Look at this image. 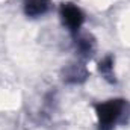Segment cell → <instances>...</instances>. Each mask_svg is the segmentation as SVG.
<instances>
[{
    "label": "cell",
    "mask_w": 130,
    "mask_h": 130,
    "mask_svg": "<svg viewBox=\"0 0 130 130\" xmlns=\"http://www.w3.org/2000/svg\"><path fill=\"white\" fill-rule=\"evenodd\" d=\"M89 73H88V68L80 62H73V64H68L62 70V79H64L65 83H70V85H77V83H83L86 79H88Z\"/></svg>",
    "instance_id": "3"
},
{
    "label": "cell",
    "mask_w": 130,
    "mask_h": 130,
    "mask_svg": "<svg viewBox=\"0 0 130 130\" xmlns=\"http://www.w3.org/2000/svg\"><path fill=\"white\" fill-rule=\"evenodd\" d=\"M98 71L100 74L104 77V80H107L109 83H115V73H113V58L109 55L106 58H103L98 62Z\"/></svg>",
    "instance_id": "6"
},
{
    "label": "cell",
    "mask_w": 130,
    "mask_h": 130,
    "mask_svg": "<svg viewBox=\"0 0 130 130\" xmlns=\"http://www.w3.org/2000/svg\"><path fill=\"white\" fill-rule=\"evenodd\" d=\"M52 0H23L24 14L30 18H36L44 15L50 9Z\"/></svg>",
    "instance_id": "4"
},
{
    "label": "cell",
    "mask_w": 130,
    "mask_h": 130,
    "mask_svg": "<svg viewBox=\"0 0 130 130\" xmlns=\"http://www.w3.org/2000/svg\"><path fill=\"white\" fill-rule=\"evenodd\" d=\"M98 130H113L117 124L126 123L130 115V104L124 98H110L95 106Z\"/></svg>",
    "instance_id": "1"
},
{
    "label": "cell",
    "mask_w": 130,
    "mask_h": 130,
    "mask_svg": "<svg viewBox=\"0 0 130 130\" xmlns=\"http://www.w3.org/2000/svg\"><path fill=\"white\" fill-rule=\"evenodd\" d=\"M76 50L83 58H91L95 52V39L91 35H79L76 36Z\"/></svg>",
    "instance_id": "5"
},
{
    "label": "cell",
    "mask_w": 130,
    "mask_h": 130,
    "mask_svg": "<svg viewBox=\"0 0 130 130\" xmlns=\"http://www.w3.org/2000/svg\"><path fill=\"white\" fill-rule=\"evenodd\" d=\"M59 15H61V20L64 23V26L73 33V35H77L83 21H85V15L82 12V9L79 6H76L74 3H62L61 8H59Z\"/></svg>",
    "instance_id": "2"
}]
</instances>
